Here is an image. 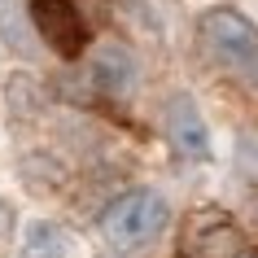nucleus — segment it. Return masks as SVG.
I'll list each match as a JSON object with an SVG mask.
<instances>
[{
  "label": "nucleus",
  "mask_w": 258,
  "mask_h": 258,
  "mask_svg": "<svg viewBox=\"0 0 258 258\" xmlns=\"http://www.w3.org/2000/svg\"><path fill=\"white\" fill-rule=\"evenodd\" d=\"M202 48L215 66L241 75L249 88H258V27L241 9H206L202 14Z\"/></svg>",
  "instance_id": "1"
},
{
  "label": "nucleus",
  "mask_w": 258,
  "mask_h": 258,
  "mask_svg": "<svg viewBox=\"0 0 258 258\" xmlns=\"http://www.w3.org/2000/svg\"><path fill=\"white\" fill-rule=\"evenodd\" d=\"M166 219H171V206L158 188H132L101 210V232L118 249H140L162 236Z\"/></svg>",
  "instance_id": "2"
},
{
  "label": "nucleus",
  "mask_w": 258,
  "mask_h": 258,
  "mask_svg": "<svg viewBox=\"0 0 258 258\" xmlns=\"http://www.w3.org/2000/svg\"><path fill=\"white\" fill-rule=\"evenodd\" d=\"M179 254L184 258H241L245 254V236H241L236 219L223 206H197V210L184 215Z\"/></svg>",
  "instance_id": "3"
},
{
  "label": "nucleus",
  "mask_w": 258,
  "mask_h": 258,
  "mask_svg": "<svg viewBox=\"0 0 258 258\" xmlns=\"http://www.w3.org/2000/svg\"><path fill=\"white\" fill-rule=\"evenodd\" d=\"M27 14L57 57H79L88 48V22L75 0H27Z\"/></svg>",
  "instance_id": "4"
},
{
  "label": "nucleus",
  "mask_w": 258,
  "mask_h": 258,
  "mask_svg": "<svg viewBox=\"0 0 258 258\" xmlns=\"http://www.w3.org/2000/svg\"><path fill=\"white\" fill-rule=\"evenodd\" d=\"M166 140H171V149H175L179 158H188V162L210 158V127H206L202 109H197V101H192L188 92H175L166 101Z\"/></svg>",
  "instance_id": "5"
},
{
  "label": "nucleus",
  "mask_w": 258,
  "mask_h": 258,
  "mask_svg": "<svg viewBox=\"0 0 258 258\" xmlns=\"http://www.w3.org/2000/svg\"><path fill=\"white\" fill-rule=\"evenodd\" d=\"M88 79L101 96H127L136 88L140 70H136V57L127 53L122 44H101L92 53V70H88Z\"/></svg>",
  "instance_id": "6"
},
{
  "label": "nucleus",
  "mask_w": 258,
  "mask_h": 258,
  "mask_svg": "<svg viewBox=\"0 0 258 258\" xmlns=\"http://www.w3.org/2000/svg\"><path fill=\"white\" fill-rule=\"evenodd\" d=\"M70 254H75V236L53 219H35L18 249V258H70Z\"/></svg>",
  "instance_id": "7"
},
{
  "label": "nucleus",
  "mask_w": 258,
  "mask_h": 258,
  "mask_svg": "<svg viewBox=\"0 0 258 258\" xmlns=\"http://www.w3.org/2000/svg\"><path fill=\"white\" fill-rule=\"evenodd\" d=\"M9 101H14V114H35V109L44 105V92H40L35 79L14 75V79H9Z\"/></svg>",
  "instance_id": "8"
},
{
  "label": "nucleus",
  "mask_w": 258,
  "mask_h": 258,
  "mask_svg": "<svg viewBox=\"0 0 258 258\" xmlns=\"http://www.w3.org/2000/svg\"><path fill=\"white\" fill-rule=\"evenodd\" d=\"M236 162H241V171L249 179H258V132H241V140H236Z\"/></svg>",
  "instance_id": "9"
},
{
  "label": "nucleus",
  "mask_w": 258,
  "mask_h": 258,
  "mask_svg": "<svg viewBox=\"0 0 258 258\" xmlns=\"http://www.w3.org/2000/svg\"><path fill=\"white\" fill-rule=\"evenodd\" d=\"M0 35L14 44L18 53H27V40H22V18L9 14V0H0Z\"/></svg>",
  "instance_id": "10"
},
{
  "label": "nucleus",
  "mask_w": 258,
  "mask_h": 258,
  "mask_svg": "<svg viewBox=\"0 0 258 258\" xmlns=\"http://www.w3.org/2000/svg\"><path fill=\"white\" fill-rule=\"evenodd\" d=\"M9 232H14V206H9V202H0V241H5Z\"/></svg>",
  "instance_id": "11"
},
{
  "label": "nucleus",
  "mask_w": 258,
  "mask_h": 258,
  "mask_svg": "<svg viewBox=\"0 0 258 258\" xmlns=\"http://www.w3.org/2000/svg\"><path fill=\"white\" fill-rule=\"evenodd\" d=\"M241 258H258V249H245V254H241Z\"/></svg>",
  "instance_id": "12"
}]
</instances>
